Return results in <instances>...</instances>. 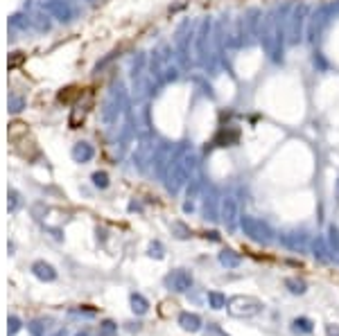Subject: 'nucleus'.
I'll use <instances>...</instances> for the list:
<instances>
[{
    "mask_svg": "<svg viewBox=\"0 0 339 336\" xmlns=\"http://www.w3.org/2000/svg\"><path fill=\"white\" fill-rule=\"evenodd\" d=\"M181 323H183L185 329H192V332H195V329H199V318H197V316L183 314V316H181Z\"/></svg>",
    "mask_w": 339,
    "mask_h": 336,
    "instance_id": "1",
    "label": "nucleus"
},
{
    "mask_svg": "<svg viewBox=\"0 0 339 336\" xmlns=\"http://www.w3.org/2000/svg\"><path fill=\"white\" fill-rule=\"evenodd\" d=\"M294 325H301L303 332H312V325H310V321H305V318H301V321H294Z\"/></svg>",
    "mask_w": 339,
    "mask_h": 336,
    "instance_id": "3",
    "label": "nucleus"
},
{
    "mask_svg": "<svg viewBox=\"0 0 339 336\" xmlns=\"http://www.w3.org/2000/svg\"><path fill=\"white\" fill-rule=\"evenodd\" d=\"M211 336H224V334H222V332H219V329H217V327H215V329H213V332H211Z\"/></svg>",
    "mask_w": 339,
    "mask_h": 336,
    "instance_id": "4",
    "label": "nucleus"
},
{
    "mask_svg": "<svg viewBox=\"0 0 339 336\" xmlns=\"http://www.w3.org/2000/svg\"><path fill=\"white\" fill-rule=\"evenodd\" d=\"M287 284H290V287H294V289H292L294 293H303V291H305V284H303V282H292V280H287Z\"/></svg>",
    "mask_w": 339,
    "mask_h": 336,
    "instance_id": "2",
    "label": "nucleus"
}]
</instances>
